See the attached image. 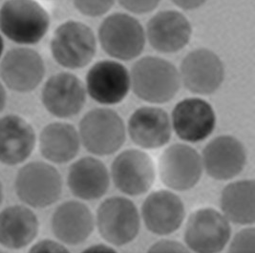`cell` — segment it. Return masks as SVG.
Returning a JSON list of instances; mask_svg holds the SVG:
<instances>
[{
	"label": "cell",
	"instance_id": "cell-17",
	"mask_svg": "<svg viewBox=\"0 0 255 253\" xmlns=\"http://www.w3.org/2000/svg\"><path fill=\"white\" fill-rule=\"evenodd\" d=\"M141 216L147 230L163 236L181 228L186 209L179 196L168 190H157L144 200Z\"/></svg>",
	"mask_w": 255,
	"mask_h": 253
},
{
	"label": "cell",
	"instance_id": "cell-2",
	"mask_svg": "<svg viewBox=\"0 0 255 253\" xmlns=\"http://www.w3.org/2000/svg\"><path fill=\"white\" fill-rule=\"evenodd\" d=\"M131 86L140 100L150 104H165L178 94L180 73L166 59L158 57L140 58L131 70Z\"/></svg>",
	"mask_w": 255,
	"mask_h": 253
},
{
	"label": "cell",
	"instance_id": "cell-27",
	"mask_svg": "<svg viewBox=\"0 0 255 253\" xmlns=\"http://www.w3.org/2000/svg\"><path fill=\"white\" fill-rule=\"evenodd\" d=\"M230 252L255 253V229L249 228L240 230L232 239Z\"/></svg>",
	"mask_w": 255,
	"mask_h": 253
},
{
	"label": "cell",
	"instance_id": "cell-35",
	"mask_svg": "<svg viewBox=\"0 0 255 253\" xmlns=\"http://www.w3.org/2000/svg\"><path fill=\"white\" fill-rule=\"evenodd\" d=\"M3 197H4V193H3V185H2V183H1V181H0V206H1L2 202H3Z\"/></svg>",
	"mask_w": 255,
	"mask_h": 253
},
{
	"label": "cell",
	"instance_id": "cell-13",
	"mask_svg": "<svg viewBox=\"0 0 255 253\" xmlns=\"http://www.w3.org/2000/svg\"><path fill=\"white\" fill-rule=\"evenodd\" d=\"M131 87L128 68L115 60H101L86 76V93L98 104L114 105L122 103Z\"/></svg>",
	"mask_w": 255,
	"mask_h": 253
},
{
	"label": "cell",
	"instance_id": "cell-24",
	"mask_svg": "<svg viewBox=\"0 0 255 253\" xmlns=\"http://www.w3.org/2000/svg\"><path fill=\"white\" fill-rule=\"evenodd\" d=\"M81 147L77 129L66 123H52L44 127L39 136V150L47 161L66 163L74 160Z\"/></svg>",
	"mask_w": 255,
	"mask_h": 253
},
{
	"label": "cell",
	"instance_id": "cell-33",
	"mask_svg": "<svg viewBox=\"0 0 255 253\" xmlns=\"http://www.w3.org/2000/svg\"><path fill=\"white\" fill-rule=\"evenodd\" d=\"M7 104V93L3 84L0 82V113L4 110Z\"/></svg>",
	"mask_w": 255,
	"mask_h": 253
},
{
	"label": "cell",
	"instance_id": "cell-8",
	"mask_svg": "<svg viewBox=\"0 0 255 253\" xmlns=\"http://www.w3.org/2000/svg\"><path fill=\"white\" fill-rule=\"evenodd\" d=\"M229 220L213 208L194 211L186 223V247L195 253H219L231 239Z\"/></svg>",
	"mask_w": 255,
	"mask_h": 253
},
{
	"label": "cell",
	"instance_id": "cell-18",
	"mask_svg": "<svg viewBox=\"0 0 255 253\" xmlns=\"http://www.w3.org/2000/svg\"><path fill=\"white\" fill-rule=\"evenodd\" d=\"M191 35L192 28L189 20L182 12L170 10L158 12L151 18L145 35L154 50L172 54L184 49Z\"/></svg>",
	"mask_w": 255,
	"mask_h": 253
},
{
	"label": "cell",
	"instance_id": "cell-5",
	"mask_svg": "<svg viewBox=\"0 0 255 253\" xmlns=\"http://www.w3.org/2000/svg\"><path fill=\"white\" fill-rule=\"evenodd\" d=\"M80 138L84 148L97 156L114 154L126 141L123 119L112 109L97 108L80 123Z\"/></svg>",
	"mask_w": 255,
	"mask_h": 253
},
{
	"label": "cell",
	"instance_id": "cell-15",
	"mask_svg": "<svg viewBox=\"0 0 255 253\" xmlns=\"http://www.w3.org/2000/svg\"><path fill=\"white\" fill-rule=\"evenodd\" d=\"M175 133L187 142H199L209 137L216 126V115L205 100L187 98L176 104L172 112Z\"/></svg>",
	"mask_w": 255,
	"mask_h": 253
},
{
	"label": "cell",
	"instance_id": "cell-26",
	"mask_svg": "<svg viewBox=\"0 0 255 253\" xmlns=\"http://www.w3.org/2000/svg\"><path fill=\"white\" fill-rule=\"evenodd\" d=\"M75 8L88 17H99L109 12L115 0H73Z\"/></svg>",
	"mask_w": 255,
	"mask_h": 253
},
{
	"label": "cell",
	"instance_id": "cell-11",
	"mask_svg": "<svg viewBox=\"0 0 255 253\" xmlns=\"http://www.w3.org/2000/svg\"><path fill=\"white\" fill-rule=\"evenodd\" d=\"M111 176L121 192L129 196L142 195L154 184L155 164L150 156L143 151L125 150L113 161Z\"/></svg>",
	"mask_w": 255,
	"mask_h": 253
},
{
	"label": "cell",
	"instance_id": "cell-30",
	"mask_svg": "<svg viewBox=\"0 0 255 253\" xmlns=\"http://www.w3.org/2000/svg\"><path fill=\"white\" fill-rule=\"evenodd\" d=\"M31 253H67L68 250L60 243L53 240H41L30 249Z\"/></svg>",
	"mask_w": 255,
	"mask_h": 253
},
{
	"label": "cell",
	"instance_id": "cell-10",
	"mask_svg": "<svg viewBox=\"0 0 255 253\" xmlns=\"http://www.w3.org/2000/svg\"><path fill=\"white\" fill-rule=\"evenodd\" d=\"M202 158L196 150L175 143L162 152L159 159V174L162 184L176 191L194 187L203 172Z\"/></svg>",
	"mask_w": 255,
	"mask_h": 253
},
{
	"label": "cell",
	"instance_id": "cell-22",
	"mask_svg": "<svg viewBox=\"0 0 255 253\" xmlns=\"http://www.w3.org/2000/svg\"><path fill=\"white\" fill-rule=\"evenodd\" d=\"M67 184L75 197L84 201H93L107 192L110 175L103 161L93 157H84L70 166Z\"/></svg>",
	"mask_w": 255,
	"mask_h": 253
},
{
	"label": "cell",
	"instance_id": "cell-20",
	"mask_svg": "<svg viewBox=\"0 0 255 253\" xmlns=\"http://www.w3.org/2000/svg\"><path fill=\"white\" fill-rule=\"evenodd\" d=\"M36 143L35 129L24 118L15 114L0 118V162L20 164L32 155Z\"/></svg>",
	"mask_w": 255,
	"mask_h": 253
},
{
	"label": "cell",
	"instance_id": "cell-3",
	"mask_svg": "<svg viewBox=\"0 0 255 253\" xmlns=\"http://www.w3.org/2000/svg\"><path fill=\"white\" fill-rule=\"evenodd\" d=\"M51 54L55 61L67 69L87 66L97 52V40L92 29L77 20L60 24L51 39Z\"/></svg>",
	"mask_w": 255,
	"mask_h": 253
},
{
	"label": "cell",
	"instance_id": "cell-34",
	"mask_svg": "<svg viewBox=\"0 0 255 253\" xmlns=\"http://www.w3.org/2000/svg\"><path fill=\"white\" fill-rule=\"evenodd\" d=\"M3 51H4V40H3V37L0 34V58L2 57V54H3Z\"/></svg>",
	"mask_w": 255,
	"mask_h": 253
},
{
	"label": "cell",
	"instance_id": "cell-4",
	"mask_svg": "<svg viewBox=\"0 0 255 253\" xmlns=\"http://www.w3.org/2000/svg\"><path fill=\"white\" fill-rule=\"evenodd\" d=\"M14 190L26 206L45 208L60 198L62 179L53 165L44 161H31L16 174Z\"/></svg>",
	"mask_w": 255,
	"mask_h": 253
},
{
	"label": "cell",
	"instance_id": "cell-32",
	"mask_svg": "<svg viewBox=\"0 0 255 253\" xmlns=\"http://www.w3.org/2000/svg\"><path fill=\"white\" fill-rule=\"evenodd\" d=\"M84 252H88V253H108V252H115L114 249L108 247V246H105L104 244H97L95 246H92L88 249H86Z\"/></svg>",
	"mask_w": 255,
	"mask_h": 253
},
{
	"label": "cell",
	"instance_id": "cell-25",
	"mask_svg": "<svg viewBox=\"0 0 255 253\" xmlns=\"http://www.w3.org/2000/svg\"><path fill=\"white\" fill-rule=\"evenodd\" d=\"M221 209L226 218L238 225L255 221V181L241 180L228 184L222 191Z\"/></svg>",
	"mask_w": 255,
	"mask_h": 253
},
{
	"label": "cell",
	"instance_id": "cell-28",
	"mask_svg": "<svg viewBox=\"0 0 255 253\" xmlns=\"http://www.w3.org/2000/svg\"><path fill=\"white\" fill-rule=\"evenodd\" d=\"M119 2L129 12L142 14L154 11L161 0H119Z\"/></svg>",
	"mask_w": 255,
	"mask_h": 253
},
{
	"label": "cell",
	"instance_id": "cell-12",
	"mask_svg": "<svg viewBox=\"0 0 255 253\" xmlns=\"http://www.w3.org/2000/svg\"><path fill=\"white\" fill-rule=\"evenodd\" d=\"M180 78L186 89L197 95L216 92L225 79V68L220 58L209 49H196L183 59Z\"/></svg>",
	"mask_w": 255,
	"mask_h": 253
},
{
	"label": "cell",
	"instance_id": "cell-19",
	"mask_svg": "<svg viewBox=\"0 0 255 253\" xmlns=\"http://www.w3.org/2000/svg\"><path fill=\"white\" fill-rule=\"evenodd\" d=\"M128 134L143 149H158L171 138L172 126L168 114L159 107L143 106L128 120Z\"/></svg>",
	"mask_w": 255,
	"mask_h": 253
},
{
	"label": "cell",
	"instance_id": "cell-6",
	"mask_svg": "<svg viewBox=\"0 0 255 253\" xmlns=\"http://www.w3.org/2000/svg\"><path fill=\"white\" fill-rule=\"evenodd\" d=\"M99 40L105 53L119 60L139 57L145 45V31L139 20L128 13L107 16L99 27Z\"/></svg>",
	"mask_w": 255,
	"mask_h": 253
},
{
	"label": "cell",
	"instance_id": "cell-31",
	"mask_svg": "<svg viewBox=\"0 0 255 253\" xmlns=\"http://www.w3.org/2000/svg\"><path fill=\"white\" fill-rule=\"evenodd\" d=\"M175 5L185 11L196 10L202 7L208 0H171Z\"/></svg>",
	"mask_w": 255,
	"mask_h": 253
},
{
	"label": "cell",
	"instance_id": "cell-9",
	"mask_svg": "<svg viewBox=\"0 0 255 253\" xmlns=\"http://www.w3.org/2000/svg\"><path fill=\"white\" fill-rule=\"evenodd\" d=\"M45 64L42 57L32 48L17 47L7 52L0 63V77L13 92H32L43 81Z\"/></svg>",
	"mask_w": 255,
	"mask_h": 253
},
{
	"label": "cell",
	"instance_id": "cell-29",
	"mask_svg": "<svg viewBox=\"0 0 255 253\" xmlns=\"http://www.w3.org/2000/svg\"><path fill=\"white\" fill-rule=\"evenodd\" d=\"M150 253H186V247L179 242L161 240L153 244L148 250Z\"/></svg>",
	"mask_w": 255,
	"mask_h": 253
},
{
	"label": "cell",
	"instance_id": "cell-14",
	"mask_svg": "<svg viewBox=\"0 0 255 253\" xmlns=\"http://www.w3.org/2000/svg\"><path fill=\"white\" fill-rule=\"evenodd\" d=\"M41 101L51 115L68 119L78 115L82 110L86 103V88L76 75L61 72L45 82Z\"/></svg>",
	"mask_w": 255,
	"mask_h": 253
},
{
	"label": "cell",
	"instance_id": "cell-16",
	"mask_svg": "<svg viewBox=\"0 0 255 253\" xmlns=\"http://www.w3.org/2000/svg\"><path fill=\"white\" fill-rule=\"evenodd\" d=\"M201 158L203 168L209 176L218 181H227L242 172L247 154L239 139L224 135L209 141Z\"/></svg>",
	"mask_w": 255,
	"mask_h": 253
},
{
	"label": "cell",
	"instance_id": "cell-21",
	"mask_svg": "<svg viewBox=\"0 0 255 253\" xmlns=\"http://www.w3.org/2000/svg\"><path fill=\"white\" fill-rule=\"evenodd\" d=\"M95 220L89 207L78 201L59 205L51 219L53 234L58 241L77 246L86 241L93 232Z\"/></svg>",
	"mask_w": 255,
	"mask_h": 253
},
{
	"label": "cell",
	"instance_id": "cell-7",
	"mask_svg": "<svg viewBox=\"0 0 255 253\" xmlns=\"http://www.w3.org/2000/svg\"><path fill=\"white\" fill-rule=\"evenodd\" d=\"M97 227L101 236L111 245L122 247L139 234L140 220L135 204L125 197H111L97 210Z\"/></svg>",
	"mask_w": 255,
	"mask_h": 253
},
{
	"label": "cell",
	"instance_id": "cell-1",
	"mask_svg": "<svg viewBox=\"0 0 255 253\" xmlns=\"http://www.w3.org/2000/svg\"><path fill=\"white\" fill-rule=\"evenodd\" d=\"M50 15L36 0H6L0 7V32L19 45H35L50 28Z\"/></svg>",
	"mask_w": 255,
	"mask_h": 253
},
{
	"label": "cell",
	"instance_id": "cell-23",
	"mask_svg": "<svg viewBox=\"0 0 255 253\" xmlns=\"http://www.w3.org/2000/svg\"><path fill=\"white\" fill-rule=\"evenodd\" d=\"M38 230V219L28 207L14 205L0 211V245L5 249L18 251L28 247Z\"/></svg>",
	"mask_w": 255,
	"mask_h": 253
}]
</instances>
